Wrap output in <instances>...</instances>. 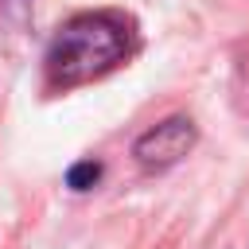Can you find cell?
I'll return each instance as SVG.
<instances>
[{
    "instance_id": "cell-2",
    "label": "cell",
    "mask_w": 249,
    "mask_h": 249,
    "mask_svg": "<svg viewBox=\"0 0 249 249\" xmlns=\"http://www.w3.org/2000/svg\"><path fill=\"white\" fill-rule=\"evenodd\" d=\"M195 140H198L195 121L183 117V113H175V117H163L160 124L144 128V132L132 140V156H136V163L148 167V171H167V167H175V163L195 148Z\"/></svg>"
},
{
    "instance_id": "cell-3",
    "label": "cell",
    "mask_w": 249,
    "mask_h": 249,
    "mask_svg": "<svg viewBox=\"0 0 249 249\" xmlns=\"http://www.w3.org/2000/svg\"><path fill=\"white\" fill-rule=\"evenodd\" d=\"M101 175H105V163H101V160H78V163L66 171V187H70V191H89V187L101 183Z\"/></svg>"
},
{
    "instance_id": "cell-1",
    "label": "cell",
    "mask_w": 249,
    "mask_h": 249,
    "mask_svg": "<svg viewBox=\"0 0 249 249\" xmlns=\"http://www.w3.org/2000/svg\"><path fill=\"white\" fill-rule=\"evenodd\" d=\"M140 47L136 19L117 12V8H97V12H78L70 16L47 54H43V78L51 93H70L78 86H89L117 66H124Z\"/></svg>"
}]
</instances>
